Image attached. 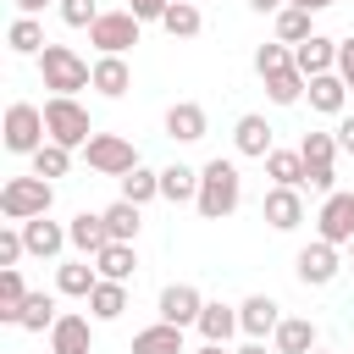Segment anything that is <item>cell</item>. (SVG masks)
Listing matches in <instances>:
<instances>
[{
  "instance_id": "cell-41",
  "label": "cell",
  "mask_w": 354,
  "mask_h": 354,
  "mask_svg": "<svg viewBox=\"0 0 354 354\" xmlns=\"http://www.w3.org/2000/svg\"><path fill=\"white\" fill-rule=\"evenodd\" d=\"M22 254H28V243H22V221H6V227H0V271L17 266Z\"/></svg>"
},
{
  "instance_id": "cell-29",
  "label": "cell",
  "mask_w": 354,
  "mask_h": 354,
  "mask_svg": "<svg viewBox=\"0 0 354 354\" xmlns=\"http://www.w3.org/2000/svg\"><path fill=\"white\" fill-rule=\"evenodd\" d=\"M88 315L94 321H122L127 315V282H94V293H88Z\"/></svg>"
},
{
  "instance_id": "cell-44",
  "label": "cell",
  "mask_w": 354,
  "mask_h": 354,
  "mask_svg": "<svg viewBox=\"0 0 354 354\" xmlns=\"http://www.w3.org/2000/svg\"><path fill=\"white\" fill-rule=\"evenodd\" d=\"M332 133H337V149H348V155H354V116H337V127H332Z\"/></svg>"
},
{
  "instance_id": "cell-34",
  "label": "cell",
  "mask_w": 354,
  "mask_h": 354,
  "mask_svg": "<svg viewBox=\"0 0 354 354\" xmlns=\"http://www.w3.org/2000/svg\"><path fill=\"white\" fill-rule=\"evenodd\" d=\"M266 177L282 188H304V155L299 149H271L266 155Z\"/></svg>"
},
{
  "instance_id": "cell-15",
  "label": "cell",
  "mask_w": 354,
  "mask_h": 354,
  "mask_svg": "<svg viewBox=\"0 0 354 354\" xmlns=\"http://www.w3.org/2000/svg\"><path fill=\"white\" fill-rule=\"evenodd\" d=\"M271 138H277V133H271V122H266L260 111H249V116H238V122H232V149H238V155H249V160H266V155L277 149Z\"/></svg>"
},
{
  "instance_id": "cell-10",
  "label": "cell",
  "mask_w": 354,
  "mask_h": 354,
  "mask_svg": "<svg viewBox=\"0 0 354 354\" xmlns=\"http://www.w3.org/2000/svg\"><path fill=\"white\" fill-rule=\"evenodd\" d=\"M293 271H299V282H304V288H332V282H337V271H343L337 243H326V238L304 243V249L293 254Z\"/></svg>"
},
{
  "instance_id": "cell-52",
  "label": "cell",
  "mask_w": 354,
  "mask_h": 354,
  "mask_svg": "<svg viewBox=\"0 0 354 354\" xmlns=\"http://www.w3.org/2000/svg\"><path fill=\"white\" fill-rule=\"evenodd\" d=\"M194 6H199V0H194Z\"/></svg>"
},
{
  "instance_id": "cell-36",
  "label": "cell",
  "mask_w": 354,
  "mask_h": 354,
  "mask_svg": "<svg viewBox=\"0 0 354 354\" xmlns=\"http://www.w3.org/2000/svg\"><path fill=\"white\" fill-rule=\"evenodd\" d=\"M122 183V199H133V205H149V199H160V171H149L144 160L127 171V177H116Z\"/></svg>"
},
{
  "instance_id": "cell-47",
  "label": "cell",
  "mask_w": 354,
  "mask_h": 354,
  "mask_svg": "<svg viewBox=\"0 0 354 354\" xmlns=\"http://www.w3.org/2000/svg\"><path fill=\"white\" fill-rule=\"evenodd\" d=\"M44 6H50V0H17V11H22V17H39Z\"/></svg>"
},
{
  "instance_id": "cell-16",
  "label": "cell",
  "mask_w": 354,
  "mask_h": 354,
  "mask_svg": "<svg viewBox=\"0 0 354 354\" xmlns=\"http://www.w3.org/2000/svg\"><path fill=\"white\" fill-rule=\"evenodd\" d=\"M238 326H243V337H271V332L282 326V304H277L271 293H249V299L238 304Z\"/></svg>"
},
{
  "instance_id": "cell-37",
  "label": "cell",
  "mask_w": 354,
  "mask_h": 354,
  "mask_svg": "<svg viewBox=\"0 0 354 354\" xmlns=\"http://www.w3.org/2000/svg\"><path fill=\"white\" fill-rule=\"evenodd\" d=\"M310 17H315V11H304V6H282V11H277V39H282V44H304V39L315 33Z\"/></svg>"
},
{
  "instance_id": "cell-2",
  "label": "cell",
  "mask_w": 354,
  "mask_h": 354,
  "mask_svg": "<svg viewBox=\"0 0 354 354\" xmlns=\"http://www.w3.org/2000/svg\"><path fill=\"white\" fill-rule=\"evenodd\" d=\"M33 61H39V77H44V88H50V94H77V88H94V66H88L72 44H44Z\"/></svg>"
},
{
  "instance_id": "cell-11",
  "label": "cell",
  "mask_w": 354,
  "mask_h": 354,
  "mask_svg": "<svg viewBox=\"0 0 354 354\" xmlns=\"http://www.w3.org/2000/svg\"><path fill=\"white\" fill-rule=\"evenodd\" d=\"M260 216H266V227H277V232H293V227L304 221V194H299V188H282V183H271V188H266V199H260Z\"/></svg>"
},
{
  "instance_id": "cell-35",
  "label": "cell",
  "mask_w": 354,
  "mask_h": 354,
  "mask_svg": "<svg viewBox=\"0 0 354 354\" xmlns=\"http://www.w3.org/2000/svg\"><path fill=\"white\" fill-rule=\"evenodd\" d=\"M55 321H61L55 293H28V304H22V315H17V326H22V332H50Z\"/></svg>"
},
{
  "instance_id": "cell-30",
  "label": "cell",
  "mask_w": 354,
  "mask_h": 354,
  "mask_svg": "<svg viewBox=\"0 0 354 354\" xmlns=\"http://www.w3.org/2000/svg\"><path fill=\"white\" fill-rule=\"evenodd\" d=\"M260 83H266V94H271V105H299V100H304V88H310V77H304L299 66H282V72H266Z\"/></svg>"
},
{
  "instance_id": "cell-46",
  "label": "cell",
  "mask_w": 354,
  "mask_h": 354,
  "mask_svg": "<svg viewBox=\"0 0 354 354\" xmlns=\"http://www.w3.org/2000/svg\"><path fill=\"white\" fill-rule=\"evenodd\" d=\"M282 6H288V0H249V11H260V17H266V11H282Z\"/></svg>"
},
{
  "instance_id": "cell-21",
  "label": "cell",
  "mask_w": 354,
  "mask_h": 354,
  "mask_svg": "<svg viewBox=\"0 0 354 354\" xmlns=\"http://www.w3.org/2000/svg\"><path fill=\"white\" fill-rule=\"evenodd\" d=\"M183 332H188V326H171V321H155V326H144V332H133V348H127V354H188V343H183Z\"/></svg>"
},
{
  "instance_id": "cell-13",
  "label": "cell",
  "mask_w": 354,
  "mask_h": 354,
  "mask_svg": "<svg viewBox=\"0 0 354 354\" xmlns=\"http://www.w3.org/2000/svg\"><path fill=\"white\" fill-rule=\"evenodd\" d=\"M50 354H94V326L77 310H61V321L50 326Z\"/></svg>"
},
{
  "instance_id": "cell-39",
  "label": "cell",
  "mask_w": 354,
  "mask_h": 354,
  "mask_svg": "<svg viewBox=\"0 0 354 354\" xmlns=\"http://www.w3.org/2000/svg\"><path fill=\"white\" fill-rule=\"evenodd\" d=\"M282 66H293V44L271 39V44H260V50H254V72H260V77H266V72H282Z\"/></svg>"
},
{
  "instance_id": "cell-1",
  "label": "cell",
  "mask_w": 354,
  "mask_h": 354,
  "mask_svg": "<svg viewBox=\"0 0 354 354\" xmlns=\"http://www.w3.org/2000/svg\"><path fill=\"white\" fill-rule=\"evenodd\" d=\"M243 205V171L232 166V160H205L199 166V199H194V210L205 216V221H227L232 210Z\"/></svg>"
},
{
  "instance_id": "cell-24",
  "label": "cell",
  "mask_w": 354,
  "mask_h": 354,
  "mask_svg": "<svg viewBox=\"0 0 354 354\" xmlns=\"http://www.w3.org/2000/svg\"><path fill=\"white\" fill-rule=\"evenodd\" d=\"M94 282H100V271H94V260H88V254H83V260L55 266V293H61V299H88V293H94Z\"/></svg>"
},
{
  "instance_id": "cell-4",
  "label": "cell",
  "mask_w": 354,
  "mask_h": 354,
  "mask_svg": "<svg viewBox=\"0 0 354 354\" xmlns=\"http://www.w3.org/2000/svg\"><path fill=\"white\" fill-rule=\"evenodd\" d=\"M44 127H50V138L66 144V149H83V144L94 138V122H88V111L77 105V94H50V100H44Z\"/></svg>"
},
{
  "instance_id": "cell-9",
  "label": "cell",
  "mask_w": 354,
  "mask_h": 354,
  "mask_svg": "<svg viewBox=\"0 0 354 354\" xmlns=\"http://www.w3.org/2000/svg\"><path fill=\"white\" fill-rule=\"evenodd\" d=\"M315 238H326V243H337V249H348V243H354V194H343V188L321 194Z\"/></svg>"
},
{
  "instance_id": "cell-51",
  "label": "cell",
  "mask_w": 354,
  "mask_h": 354,
  "mask_svg": "<svg viewBox=\"0 0 354 354\" xmlns=\"http://www.w3.org/2000/svg\"><path fill=\"white\" fill-rule=\"evenodd\" d=\"M310 354H326V348H310Z\"/></svg>"
},
{
  "instance_id": "cell-33",
  "label": "cell",
  "mask_w": 354,
  "mask_h": 354,
  "mask_svg": "<svg viewBox=\"0 0 354 354\" xmlns=\"http://www.w3.org/2000/svg\"><path fill=\"white\" fill-rule=\"evenodd\" d=\"M6 44H11V55H39L50 39H44V22H39V17H17V22L6 28Z\"/></svg>"
},
{
  "instance_id": "cell-18",
  "label": "cell",
  "mask_w": 354,
  "mask_h": 354,
  "mask_svg": "<svg viewBox=\"0 0 354 354\" xmlns=\"http://www.w3.org/2000/svg\"><path fill=\"white\" fill-rule=\"evenodd\" d=\"M293 66H299L304 77L337 72V39H326V33H310L304 44H293Z\"/></svg>"
},
{
  "instance_id": "cell-5",
  "label": "cell",
  "mask_w": 354,
  "mask_h": 354,
  "mask_svg": "<svg viewBox=\"0 0 354 354\" xmlns=\"http://www.w3.org/2000/svg\"><path fill=\"white\" fill-rule=\"evenodd\" d=\"M0 144H6L11 155H33L39 144H50V127H44V105L11 100V105H6V127H0Z\"/></svg>"
},
{
  "instance_id": "cell-6",
  "label": "cell",
  "mask_w": 354,
  "mask_h": 354,
  "mask_svg": "<svg viewBox=\"0 0 354 354\" xmlns=\"http://www.w3.org/2000/svg\"><path fill=\"white\" fill-rule=\"evenodd\" d=\"M299 155H304V188L315 194H332L337 188V133H304L299 138Z\"/></svg>"
},
{
  "instance_id": "cell-26",
  "label": "cell",
  "mask_w": 354,
  "mask_h": 354,
  "mask_svg": "<svg viewBox=\"0 0 354 354\" xmlns=\"http://www.w3.org/2000/svg\"><path fill=\"white\" fill-rule=\"evenodd\" d=\"M94 271H100L105 282H133V271H138V249H133V243H105V249L94 254Z\"/></svg>"
},
{
  "instance_id": "cell-32",
  "label": "cell",
  "mask_w": 354,
  "mask_h": 354,
  "mask_svg": "<svg viewBox=\"0 0 354 354\" xmlns=\"http://www.w3.org/2000/svg\"><path fill=\"white\" fill-rule=\"evenodd\" d=\"M28 293H33V288L22 282V271H17V266H6V271H0V321H6V326H17V315H22Z\"/></svg>"
},
{
  "instance_id": "cell-19",
  "label": "cell",
  "mask_w": 354,
  "mask_h": 354,
  "mask_svg": "<svg viewBox=\"0 0 354 354\" xmlns=\"http://www.w3.org/2000/svg\"><path fill=\"white\" fill-rule=\"evenodd\" d=\"M66 232H72V249H77V254H88V260L111 243V227H105V216H100V210H77V216L66 221Z\"/></svg>"
},
{
  "instance_id": "cell-8",
  "label": "cell",
  "mask_w": 354,
  "mask_h": 354,
  "mask_svg": "<svg viewBox=\"0 0 354 354\" xmlns=\"http://www.w3.org/2000/svg\"><path fill=\"white\" fill-rule=\"evenodd\" d=\"M138 33H144V22L122 6V11H100V22L88 28V44H94L100 55H127V50L138 44Z\"/></svg>"
},
{
  "instance_id": "cell-20",
  "label": "cell",
  "mask_w": 354,
  "mask_h": 354,
  "mask_svg": "<svg viewBox=\"0 0 354 354\" xmlns=\"http://www.w3.org/2000/svg\"><path fill=\"white\" fill-rule=\"evenodd\" d=\"M194 332H199L205 343H227L232 332H243V326H238V304H221V299H205V310H199V321H194Z\"/></svg>"
},
{
  "instance_id": "cell-45",
  "label": "cell",
  "mask_w": 354,
  "mask_h": 354,
  "mask_svg": "<svg viewBox=\"0 0 354 354\" xmlns=\"http://www.w3.org/2000/svg\"><path fill=\"white\" fill-rule=\"evenodd\" d=\"M232 354H277V348H266V337H249L243 348H232Z\"/></svg>"
},
{
  "instance_id": "cell-25",
  "label": "cell",
  "mask_w": 354,
  "mask_h": 354,
  "mask_svg": "<svg viewBox=\"0 0 354 354\" xmlns=\"http://www.w3.org/2000/svg\"><path fill=\"white\" fill-rule=\"evenodd\" d=\"M94 88H100L105 100H122V94L133 88V66H127V55H100V61H94Z\"/></svg>"
},
{
  "instance_id": "cell-38",
  "label": "cell",
  "mask_w": 354,
  "mask_h": 354,
  "mask_svg": "<svg viewBox=\"0 0 354 354\" xmlns=\"http://www.w3.org/2000/svg\"><path fill=\"white\" fill-rule=\"evenodd\" d=\"M28 160H33V171H39V177H50V183L72 171V149H66V144H55V138H50V144H39Z\"/></svg>"
},
{
  "instance_id": "cell-42",
  "label": "cell",
  "mask_w": 354,
  "mask_h": 354,
  "mask_svg": "<svg viewBox=\"0 0 354 354\" xmlns=\"http://www.w3.org/2000/svg\"><path fill=\"white\" fill-rule=\"evenodd\" d=\"M337 77L354 88V33H348V39H337Z\"/></svg>"
},
{
  "instance_id": "cell-43",
  "label": "cell",
  "mask_w": 354,
  "mask_h": 354,
  "mask_svg": "<svg viewBox=\"0 0 354 354\" xmlns=\"http://www.w3.org/2000/svg\"><path fill=\"white\" fill-rule=\"evenodd\" d=\"M171 0H127V11L138 17V22H160V11H166Z\"/></svg>"
},
{
  "instance_id": "cell-40",
  "label": "cell",
  "mask_w": 354,
  "mask_h": 354,
  "mask_svg": "<svg viewBox=\"0 0 354 354\" xmlns=\"http://www.w3.org/2000/svg\"><path fill=\"white\" fill-rule=\"evenodd\" d=\"M55 11H61L66 28H94L100 22V0H55Z\"/></svg>"
},
{
  "instance_id": "cell-7",
  "label": "cell",
  "mask_w": 354,
  "mask_h": 354,
  "mask_svg": "<svg viewBox=\"0 0 354 354\" xmlns=\"http://www.w3.org/2000/svg\"><path fill=\"white\" fill-rule=\"evenodd\" d=\"M83 160H88V171H100V177H127V171L138 166V144L122 138V133H94V138L83 144Z\"/></svg>"
},
{
  "instance_id": "cell-28",
  "label": "cell",
  "mask_w": 354,
  "mask_h": 354,
  "mask_svg": "<svg viewBox=\"0 0 354 354\" xmlns=\"http://www.w3.org/2000/svg\"><path fill=\"white\" fill-rule=\"evenodd\" d=\"M100 216H105V227H111V243H133L138 227H144V205H133V199H116V205H105Z\"/></svg>"
},
{
  "instance_id": "cell-31",
  "label": "cell",
  "mask_w": 354,
  "mask_h": 354,
  "mask_svg": "<svg viewBox=\"0 0 354 354\" xmlns=\"http://www.w3.org/2000/svg\"><path fill=\"white\" fill-rule=\"evenodd\" d=\"M160 28H166L171 39H199L205 17H199V6H194V0H171V6L160 11Z\"/></svg>"
},
{
  "instance_id": "cell-14",
  "label": "cell",
  "mask_w": 354,
  "mask_h": 354,
  "mask_svg": "<svg viewBox=\"0 0 354 354\" xmlns=\"http://www.w3.org/2000/svg\"><path fill=\"white\" fill-rule=\"evenodd\" d=\"M205 133H210V116H205L199 100H177V105L166 111V138H171V144H199Z\"/></svg>"
},
{
  "instance_id": "cell-48",
  "label": "cell",
  "mask_w": 354,
  "mask_h": 354,
  "mask_svg": "<svg viewBox=\"0 0 354 354\" xmlns=\"http://www.w3.org/2000/svg\"><path fill=\"white\" fill-rule=\"evenodd\" d=\"M288 6H304V11H326V6H337V0H288Z\"/></svg>"
},
{
  "instance_id": "cell-12",
  "label": "cell",
  "mask_w": 354,
  "mask_h": 354,
  "mask_svg": "<svg viewBox=\"0 0 354 354\" xmlns=\"http://www.w3.org/2000/svg\"><path fill=\"white\" fill-rule=\"evenodd\" d=\"M199 310H205V293H199L194 282H166V288H160V321H171V326H194Z\"/></svg>"
},
{
  "instance_id": "cell-49",
  "label": "cell",
  "mask_w": 354,
  "mask_h": 354,
  "mask_svg": "<svg viewBox=\"0 0 354 354\" xmlns=\"http://www.w3.org/2000/svg\"><path fill=\"white\" fill-rule=\"evenodd\" d=\"M194 354H232V348H227V343H199Z\"/></svg>"
},
{
  "instance_id": "cell-17",
  "label": "cell",
  "mask_w": 354,
  "mask_h": 354,
  "mask_svg": "<svg viewBox=\"0 0 354 354\" xmlns=\"http://www.w3.org/2000/svg\"><path fill=\"white\" fill-rule=\"evenodd\" d=\"M22 243H28V254L55 260V254L72 243V232H66L61 221H50V216H33V221H22Z\"/></svg>"
},
{
  "instance_id": "cell-23",
  "label": "cell",
  "mask_w": 354,
  "mask_h": 354,
  "mask_svg": "<svg viewBox=\"0 0 354 354\" xmlns=\"http://www.w3.org/2000/svg\"><path fill=\"white\" fill-rule=\"evenodd\" d=\"M315 337H321V332H315L310 315H282V326L271 332V348H277V354H310Z\"/></svg>"
},
{
  "instance_id": "cell-27",
  "label": "cell",
  "mask_w": 354,
  "mask_h": 354,
  "mask_svg": "<svg viewBox=\"0 0 354 354\" xmlns=\"http://www.w3.org/2000/svg\"><path fill=\"white\" fill-rule=\"evenodd\" d=\"M160 199H171V205H194L199 199V171L194 166H160Z\"/></svg>"
},
{
  "instance_id": "cell-3",
  "label": "cell",
  "mask_w": 354,
  "mask_h": 354,
  "mask_svg": "<svg viewBox=\"0 0 354 354\" xmlns=\"http://www.w3.org/2000/svg\"><path fill=\"white\" fill-rule=\"evenodd\" d=\"M50 205H55V183H50V177H39V171L11 177V183L0 188V216H6V221H33V216H50Z\"/></svg>"
},
{
  "instance_id": "cell-22",
  "label": "cell",
  "mask_w": 354,
  "mask_h": 354,
  "mask_svg": "<svg viewBox=\"0 0 354 354\" xmlns=\"http://www.w3.org/2000/svg\"><path fill=\"white\" fill-rule=\"evenodd\" d=\"M304 100H310V111H321V116H343V105H348V83H343L337 72H321V77H310Z\"/></svg>"
},
{
  "instance_id": "cell-50",
  "label": "cell",
  "mask_w": 354,
  "mask_h": 354,
  "mask_svg": "<svg viewBox=\"0 0 354 354\" xmlns=\"http://www.w3.org/2000/svg\"><path fill=\"white\" fill-rule=\"evenodd\" d=\"M348 260H354V243H348Z\"/></svg>"
}]
</instances>
